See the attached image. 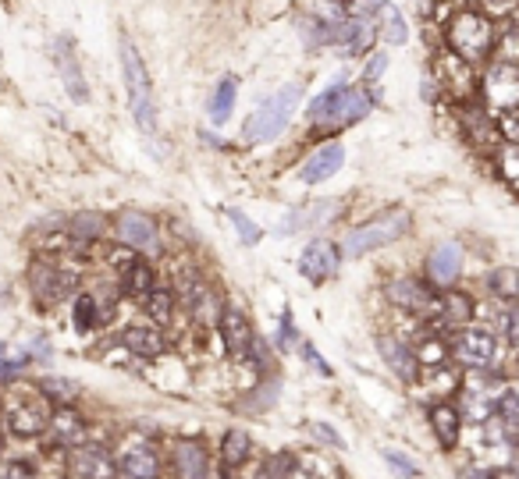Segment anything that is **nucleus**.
Masks as SVG:
<instances>
[{"label": "nucleus", "mask_w": 519, "mask_h": 479, "mask_svg": "<svg viewBox=\"0 0 519 479\" xmlns=\"http://www.w3.org/2000/svg\"><path fill=\"white\" fill-rule=\"evenodd\" d=\"M342 245L338 241H328V239H313L299 252V278L309 280V284H328V280L338 274L342 267Z\"/></svg>", "instance_id": "nucleus-17"}, {"label": "nucleus", "mask_w": 519, "mask_h": 479, "mask_svg": "<svg viewBox=\"0 0 519 479\" xmlns=\"http://www.w3.org/2000/svg\"><path fill=\"white\" fill-rule=\"evenodd\" d=\"M217 337H220V348L231 362H250V352L257 345V327L250 323V317L235 306H224L217 313Z\"/></svg>", "instance_id": "nucleus-13"}, {"label": "nucleus", "mask_w": 519, "mask_h": 479, "mask_svg": "<svg viewBox=\"0 0 519 479\" xmlns=\"http://www.w3.org/2000/svg\"><path fill=\"white\" fill-rule=\"evenodd\" d=\"M50 57H54V68H57V75L64 82L68 96L75 103H86L89 85L86 75H83V64H79V54H75V40L72 36H57V40L50 43Z\"/></svg>", "instance_id": "nucleus-18"}, {"label": "nucleus", "mask_w": 519, "mask_h": 479, "mask_svg": "<svg viewBox=\"0 0 519 479\" xmlns=\"http://www.w3.org/2000/svg\"><path fill=\"white\" fill-rule=\"evenodd\" d=\"M487 288L502 306H519V270L516 267H495L487 274Z\"/></svg>", "instance_id": "nucleus-33"}, {"label": "nucleus", "mask_w": 519, "mask_h": 479, "mask_svg": "<svg viewBox=\"0 0 519 479\" xmlns=\"http://www.w3.org/2000/svg\"><path fill=\"white\" fill-rule=\"evenodd\" d=\"M381 458L388 462L391 473H398L402 479H416V476H420V465H416L413 458H406L398 447H385V451H381Z\"/></svg>", "instance_id": "nucleus-43"}, {"label": "nucleus", "mask_w": 519, "mask_h": 479, "mask_svg": "<svg viewBox=\"0 0 519 479\" xmlns=\"http://www.w3.org/2000/svg\"><path fill=\"white\" fill-rule=\"evenodd\" d=\"M50 412L54 408L40 395H15V398H4L0 426L15 440H44L46 426H50Z\"/></svg>", "instance_id": "nucleus-6"}, {"label": "nucleus", "mask_w": 519, "mask_h": 479, "mask_svg": "<svg viewBox=\"0 0 519 479\" xmlns=\"http://www.w3.org/2000/svg\"><path fill=\"white\" fill-rule=\"evenodd\" d=\"M285 479H313V473L306 469L303 462H296V469H292V473H289V476H285Z\"/></svg>", "instance_id": "nucleus-53"}, {"label": "nucleus", "mask_w": 519, "mask_h": 479, "mask_svg": "<svg viewBox=\"0 0 519 479\" xmlns=\"http://www.w3.org/2000/svg\"><path fill=\"white\" fill-rule=\"evenodd\" d=\"M33 366V356L22 348V352H7L4 359H0V387L4 384H11V380H18V376H25V369Z\"/></svg>", "instance_id": "nucleus-42"}, {"label": "nucleus", "mask_w": 519, "mask_h": 479, "mask_svg": "<svg viewBox=\"0 0 519 479\" xmlns=\"http://www.w3.org/2000/svg\"><path fill=\"white\" fill-rule=\"evenodd\" d=\"M434 72H437V75H434L437 85H441L445 93H452L455 103H474V100H480V79H476L474 64L463 61L459 54L441 50V54L434 57Z\"/></svg>", "instance_id": "nucleus-11"}, {"label": "nucleus", "mask_w": 519, "mask_h": 479, "mask_svg": "<svg viewBox=\"0 0 519 479\" xmlns=\"http://www.w3.org/2000/svg\"><path fill=\"white\" fill-rule=\"evenodd\" d=\"M374 36H377L374 22H370V18H356V25H352V36H348V43L342 46V50H346V57H363V54L370 50Z\"/></svg>", "instance_id": "nucleus-39"}, {"label": "nucleus", "mask_w": 519, "mask_h": 479, "mask_svg": "<svg viewBox=\"0 0 519 479\" xmlns=\"http://www.w3.org/2000/svg\"><path fill=\"white\" fill-rule=\"evenodd\" d=\"M495 167H498V178L519 196V146L516 142H502V146H498Z\"/></svg>", "instance_id": "nucleus-37"}, {"label": "nucleus", "mask_w": 519, "mask_h": 479, "mask_svg": "<svg viewBox=\"0 0 519 479\" xmlns=\"http://www.w3.org/2000/svg\"><path fill=\"white\" fill-rule=\"evenodd\" d=\"M342 163H346V146L342 142H324L320 150L309 153V160H306L303 171H299V178H303L306 185H320V181L335 178L342 171Z\"/></svg>", "instance_id": "nucleus-27"}, {"label": "nucleus", "mask_w": 519, "mask_h": 479, "mask_svg": "<svg viewBox=\"0 0 519 479\" xmlns=\"http://www.w3.org/2000/svg\"><path fill=\"white\" fill-rule=\"evenodd\" d=\"M437 323L445 330H459V327H470L476 323V302L463 291V288H448L441 291V302H437Z\"/></svg>", "instance_id": "nucleus-26"}, {"label": "nucleus", "mask_w": 519, "mask_h": 479, "mask_svg": "<svg viewBox=\"0 0 519 479\" xmlns=\"http://www.w3.org/2000/svg\"><path fill=\"white\" fill-rule=\"evenodd\" d=\"M278 395H281V380L278 376H263L257 387L250 391V398L242 401V412H267V408H274L278 405Z\"/></svg>", "instance_id": "nucleus-35"}, {"label": "nucleus", "mask_w": 519, "mask_h": 479, "mask_svg": "<svg viewBox=\"0 0 519 479\" xmlns=\"http://www.w3.org/2000/svg\"><path fill=\"white\" fill-rule=\"evenodd\" d=\"M427 423H431V434L437 440L441 451H459V440H463V412L455 401H434L427 408Z\"/></svg>", "instance_id": "nucleus-22"}, {"label": "nucleus", "mask_w": 519, "mask_h": 479, "mask_svg": "<svg viewBox=\"0 0 519 479\" xmlns=\"http://www.w3.org/2000/svg\"><path fill=\"white\" fill-rule=\"evenodd\" d=\"M142 309H146L150 323H157V327L171 323L174 313H178V291H174V284H157V288L142 298Z\"/></svg>", "instance_id": "nucleus-31"}, {"label": "nucleus", "mask_w": 519, "mask_h": 479, "mask_svg": "<svg viewBox=\"0 0 519 479\" xmlns=\"http://www.w3.org/2000/svg\"><path fill=\"white\" fill-rule=\"evenodd\" d=\"M224 217H228V220H231V228L239 231V241H242V245H257V241L263 239V231H260L257 224H253V217H250L246 210H239V206H228V210H224Z\"/></svg>", "instance_id": "nucleus-40"}, {"label": "nucleus", "mask_w": 519, "mask_h": 479, "mask_svg": "<svg viewBox=\"0 0 519 479\" xmlns=\"http://www.w3.org/2000/svg\"><path fill=\"white\" fill-rule=\"evenodd\" d=\"M68 235L79 241L83 249L86 245H96V241L107 235V228H111V217H103V213H96V210H83V213H75V217H68Z\"/></svg>", "instance_id": "nucleus-30"}, {"label": "nucleus", "mask_w": 519, "mask_h": 479, "mask_svg": "<svg viewBox=\"0 0 519 479\" xmlns=\"http://www.w3.org/2000/svg\"><path fill=\"white\" fill-rule=\"evenodd\" d=\"M122 75H125V93H129V111L139 132L153 135L157 132V103H153V85L142 54L135 50V43L122 40Z\"/></svg>", "instance_id": "nucleus-3"}, {"label": "nucleus", "mask_w": 519, "mask_h": 479, "mask_svg": "<svg viewBox=\"0 0 519 479\" xmlns=\"http://www.w3.org/2000/svg\"><path fill=\"white\" fill-rule=\"evenodd\" d=\"M502 423H505V444H509V451H519V415L502 419Z\"/></svg>", "instance_id": "nucleus-52"}, {"label": "nucleus", "mask_w": 519, "mask_h": 479, "mask_svg": "<svg viewBox=\"0 0 519 479\" xmlns=\"http://www.w3.org/2000/svg\"><path fill=\"white\" fill-rule=\"evenodd\" d=\"M480 103L495 118L519 111V64H509V61L487 64L484 82H480Z\"/></svg>", "instance_id": "nucleus-8"}, {"label": "nucleus", "mask_w": 519, "mask_h": 479, "mask_svg": "<svg viewBox=\"0 0 519 479\" xmlns=\"http://www.w3.org/2000/svg\"><path fill=\"white\" fill-rule=\"evenodd\" d=\"M171 479H211L214 476V455L203 440L178 437L171 440Z\"/></svg>", "instance_id": "nucleus-15"}, {"label": "nucleus", "mask_w": 519, "mask_h": 479, "mask_svg": "<svg viewBox=\"0 0 519 479\" xmlns=\"http://www.w3.org/2000/svg\"><path fill=\"white\" fill-rule=\"evenodd\" d=\"M274 345H278L281 352H292V348H299V345H303V334H299V327H296L292 309H281V323H278V337H274Z\"/></svg>", "instance_id": "nucleus-41"}, {"label": "nucleus", "mask_w": 519, "mask_h": 479, "mask_svg": "<svg viewBox=\"0 0 519 479\" xmlns=\"http://www.w3.org/2000/svg\"><path fill=\"white\" fill-rule=\"evenodd\" d=\"M388 68V54H370V61L363 64V82H377Z\"/></svg>", "instance_id": "nucleus-48"}, {"label": "nucleus", "mask_w": 519, "mask_h": 479, "mask_svg": "<svg viewBox=\"0 0 519 479\" xmlns=\"http://www.w3.org/2000/svg\"><path fill=\"white\" fill-rule=\"evenodd\" d=\"M25 352L33 356V362H50V359H54V348L46 345V337H33V341L25 345Z\"/></svg>", "instance_id": "nucleus-50"}, {"label": "nucleus", "mask_w": 519, "mask_h": 479, "mask_svg": "<svg viewBox=\"0 0 519 479\" xmlns=\"http://www.w3.org/2000/svg\"><path fill=\"white\" fill-rule=\"evenodd\" d=\"M29 291H33V298L44 309H54V306H61V302H68V298L79 295V270L61 267L57 259L40 256L29 267Z\"/></svg>", "instance_id": "nucleus-7"}, {"label": "nucleus", "mask_w": 519, "mask_h": 479, "mask_svg": "<svg viewBox=\"0 0 519 479\" xmlns=\"http://www.w3.org/2000/svg\"><path fill=\"white\" fill-rule=\"evenodd\" d=\"M118 476L122 479H161L164 476V455L153 437H129L118 447Z\"/></svg>", "instance_id": "nucleus-10"}, {"label": "nucleus", "mask_w": 519, "mask_h": 479, "mask_svg": "<svg viewBox=\"0 0 519 479\" xmlns=\"http://www.w3.org/2000/svg\"><path fill=\"white\" fill-rule=\"evenodd\" d=\"M299 352H303V359L309 362V369H313V373H320L324 380H331V376H335L331 362H328L324 356H320V352H317V345H313V341H303V345H299Z\"/></svg>", "instance_id": "nucleus-47"}, {"label": "nucleus", "mask_w": 519, "mask_h": 479, "mask_svg": "<svg viewBox=\"0 0 519 479\" xmlns=\"http://www.w3.org/2000/svg\"><path fill=\"white\" fill-rule=\"evenodd\" d=\"M498 415H502V419L519 415V376H509V380H505L502 398H498Z\"/></svg>", "instance_id": "nucleus-44"}, {"label": "nucleus", "mask_w": 519, "mask_h": 479, "mask_svg": "<svg viewBox=\"0 0 519 479\" xmlns=\"http://www.w3.org/2000/svg\"><path fill=\"white\" fill-rule=\"evenodd\" d=\"M4 298H7V291H4V288H0V302H4Z\"/></svg>", "instance_id": "nucleus-55"}, {"label": "nucleus", "mask_w": 519, "mask_h": 479, "mask_svg": "<svg viewBox=\"0 0 519 479\" xmlns=\"http://www.w3.org/2000/svg\"><path fill=\"white\" fill-rule=\"evenodd\" d=\"M519 0H480V7L487 11V15H505V11H516Z\"/></svg>", "instance_id": "nucleus-51"}, {"label": "nucleus", "mask_w": 519, "mask_h": 479, "mask_svg": "<svg viewBox=\"0 0 519 479\" xmlns=\"http://www.w3.org/2000/svg\"><path fill=\"white\" fill-rule=\"evenodd\" d=\"M253 462V434L242 430V426H231L224 430V437L217 444V465L228 469V473H239Z\"/></svg>", "instance_id": "nucleus-25"}, {"label": "nucleus", "mask_w": 519, "mask_h": 479, "mask_svg": "<svg viewBox=\"0 0 519 479\" xmlns=\"http://www.w3.org/2000/svg\"><path fill=\"white\" fill-rule=\"evenodd\" d=\"M299 100H303V85H299V82H289V85H281L278 93H270L257 111L246 118L242 139H246L250 146H253V142H274V139L289 128V121L296 114Z\"/></svg>", "instance_id": "nucleus-1"}, {"label": "nucleus", "mask_w": 519, "mask_h": 479, "mask_svg": "<svg viewBox=\"0 0 519 479\" xmlns=\"http://www.w3.org/2000/svg\"><path fill=\"white\" fill-rule=\"evenodd\" d=\"M36 395L50 405V408H64V405H79L83 401V384L79 380H68V376H40L36 380Z\"/></svg>", "instance_id": "nucleus-28"}, {"label": "nucleus", "mask_w": 519, "mask_h": 479, "mask_svg": "<svg viewBox=\"0 0 519 479\" xmlns=\"http://www.w3.org/2000/svg\"><path fill=\"white\" fill-rule=\"evenodd\" d=\"M385 295H388V302L395 306V309H402V313H409V317H424V319L437 317V302H441V295H437V288H434L431 280L395 278V280H388Z\"/></svg>", "instance_id": "nucleus-12"}, {"label": "nucleus", "mask_w": 519, "mask_h": 479, "mask_svg": "<svg viewBox=\"0 0 519 479\" xmlns=\"http://www.w3.org/2000/svg\"><path fill=\"white\" fill-rule=\"evenodd\" d=\"M335 213H338V202L335 200H309L303 202V206H296V210H289V213L278 220L274 235L289 239V235H303L309 228H324Z\"/></svg>", "instance_id": "nucleus-19"}, {"label": "nucleus", "mask_w": 519, "mask_h": 479, "mask_svg": "<svg viewBox=\"0 0 519 479\" xmlns=\"http://www.w3.org/2000/svg\"><path fill=\"white\" fill-rule=\"evenodd\" d=\"M118 288H122V295H129V298H135V302H142V298L157 288V270H153V263H150L146 256H139L129 270L118 278Z\"/></svg>", "instance_id": "nucleus-29"}, {"label": "nucleus", "mask_w": 519, "mask_h": 479, "mask_svg": "<svg viewBox=\"0 0 519 479\" xmlns=\"http://www.w3.org/2000/svg\"><path fill=\"white\" fill-rule=\"evenodd\" d=\"M409 228H413L409 210H385L381 217H374V220L352 228L346 235V241H342V252L352 256V259H359V256H367V252L388 249V245H395L398 239H406Z\"/></svg>", "instance_id": "nucleus-5"}, {"label": "nucleus", "mask_w": 519, "mask_h": 479, "mask_svg": "<svg viewBox=\"0 0 519 479\" xmlns=\"http://www.w3.org/2000/svg\"><path fill=\"white\" fill-rule=\"evenodd\" d=\"M377 18H381V36L388 43H406L409 40V29H406V18H402V11L391 4V0H381L377 4V11H374Z\"/></svg>", "instance_id": "nucleus-36"}, {"label": "nucleus", "mask_w": 519, "mask_h": 479, "mask_svg": "<svg viewBox=\"0 0 519 479\" xmlns=\"http://www.w3.org/2000/svg\"><path fill=\"white\" fill-rule=\"evenodd\" d=\"M370 107H374V100H370V93H367V89L346 85V89L338 93V100L331 103V111H328L324 124H328V128H348V124H356V121L367 118V114H370Z\"/></svg>", "instance_id": "nucleus-24"}, {"label": "nucleus", "mask_w": 519, "mask_h": 479, "mask_svg": "<svg viewBox=\"0 0 519 479\" xmlns=\"http://www.w3.org/2000/svg\"><path fill=\"white\" fill-rule=\"evenodd\" d=\"M452 345V362L470 373V369H502V334L495 327H484V323H470V327H459L452 330L448 337Z\"/></svg>", "instance_id": "nucleus-2"}, {"label": "nucleus", "mask_w": 519, "mask_h": 479, "mask_svg": "<svg viewBox=\"0 0 519 479\" xmlns=\"http://www.w3.org/2000/svg\"><path fill=\"white\" fill-rule=\"evenodd\" d=\"M445 40H448V50L459 54L463 61H487L495 54V43H498V29L495 22L484 15V11H459L448 29H445Z\"/></svg>", "instance_id": "nucleus-4"}, {"label": "nucleus", "mask_w": 519, "mask_h": 479, "mask_svg": "<svg viewBox=\"0 0 519 479\" xmlns=\"http://www.w3.org/2000/svg\"><path fill=\"white\" fill-rule=\"evenodd\" d=\"M342 89H346V75L331 79V85H328L324 93H317V96L309 100V107H306V121H309V124H324L328 111H331V103L338 100V93H342Z\"/></svg>", "instance_id": "nucleus-38"}, {"label": "nucleus", "mask_w": 519, "mask_h": 479, "mask_svg": "<svg viewBox=\"0 0 519 479\" xmlns=\"http://www.w3.org/2000/svg\"><path fill=\"white\" fill-rule=\"evenodd\" d=\"M64 476L68 479H122L118 476V455L100 444L86 440L72 451H64Z\"/></svg>", "instance_id": "nucleus-9"}, {"label": "nucleus", "mask_w": 519, "mask_h": 479, "mask_svg": "<svg viewBox=\"0 0 519 479\" xmlns=\"http://www.w3.org/2000/svg\"><path fill=\"white\" fill-rule=\"evenodd\" d=\"M459 274H463V245L459 241L434 245L431 256H427V280L437 291H448V288H455Z\"/></svg>", "instance_id": "nucleus-23"}, {"label": "nucleus", "mask_w": 519, "mask_h": 479, "mask_svg": "<svg viewBox=\"0 0 519 479\" xmlns=\"http://www.w3.org/2000/svg\"><path fill=\"white\" fill-rule=\"evenodd\" d=\"M122 348L135 356V359H161L164 352H168V334H164V327H157V323H132L122 330Z\"/></svg>", "instance_id": "nucleus-21"}, {"label": "nucleus", "mask_w": 519, "mask_h": 479, "mask_svg": "<svg viewBox=\"0 0 519 479\" xmlns=\"http://www.w3.org/2000/svg\"><path fill=\"white\" fill-rule=\"evenodd\" d=\"M377 352L388 366L391 373L402 380V384H420V362H416V352L409 341H402L398 334H377Z\"/></svg>", "instance_id": "nucleus-20"}, {"label": "nucleus", "mask_w": 519, "mask_h": 479, "mask_svg": "<svg viewBox=\"0 0 519 479\" xmlns=\"http://www.w3.org/2000/svg\"><path fill=\"white\" fill-rule=\"evenodd\" d=\"M4 451H7V434H4V426H0V465L7 462V455H4Z\"/></svg>", "instance_id": "nucleus-54"}, {"label": "nucleus", "mask_w": 519, "mask_h": 479, "mask_svg": "<svg viewBox=\"0 0 519 479\" xmlns=\"http://www.w3.org/2000/svg\"><path fill=\"white\" fill-rule=\"evenodd\" d=\"M114 235L122 245H129L135 249L139 256H161V249H164V239H161V224L150 217V213H139V210H125V213H118V220H114Z\"/></svg>", "instance_id": "nucleus-14"}, {"label": "nucleus", "mask_w": 519, "mask_h": 479, "mask_svg": "<svg viewBox=\"0 0 519 479\" xmlns=\"http://www.w3.org/2000/svg\"><path fill=\"white\" fill-rule=\"evenodd\" d=\"M306 430L320 440V444H328V447H335V451H346V440H342V434H338V430H331L328 423L313 419V423H306Z\"/></svg>", "instance_id": "nucleus-46"}, {"label": "nucleus", "mask_w": 519, "mask_h": 479, "mask_svg": "<svg viewBox=\"0 0 519 479\" xmlns=\"http://www.w3.org/2000/svg\"><path fill=\"white\" fill-rule=\"evenodd\" d=\"M235 100H239V79L235 75H224V79L217 82L214 96H211V103H207V118L211 124H224V121L235 114Z\"/></svg>", "instance_id": "nucleus-32"}, {"label": "nucleus", "mask_w": 519, "mask_h": 479, "mask_svg": "<svg viewBox=\"0 0 519 479\" xmlns=\"http://www.w3.org/2000/svg\"><path fill=\"white\" fill-rule=\"evenodd\" d=\"M498 334H502V341L513 348L519 356V306L513 309H505V317H502V327H498Z\"/></svg>", "instance_id": "nucleus-45"}, {"label": "nucleus", "mask_w": 519, "mask_h": 479, "mask_svg": "<svg viewBox=\"0 0 519 479\" xmlns=\"http://www.w3.org/2000/svg\"><path fill=\"white\" fill-rule=\"evenodd\" d=\"M100 313H103V306L96 302L93 291H79V295L72 298V327H75L79 334H89L93 327H100Z\"/></svg>", "instance_id": "nucleus-34"}, {"label": "nucleus", "mask_w": 519, "mask_h": 479, "mask_svg": "<svg viewBox=\"0 0 519 479\" xmlns=\"http://www.w3.org/2000/svg\"><path fill=\"white\" fill-rule=\"evenodd\" d=\"M33 476H36V473H33L29 462H18V458H15V462H4V465H0V479H33Z\"/></svg>", "instance_id": "nucleus-49"}, {"label": "nucleus", "mask_w": 519, "mask_h": 479, "mask_svg": "<svg viewBox=\"0 0 519 479\" xmlns=\"http://www.w3.org/2000/svg\"><path fill=\"white\" fill-rule=\"evenodd\" d=\"M0 408H4V395H0Z\"/></svg>", "instance_id": "nucleus-56"}, {"label": "nucleus", "mask_w": 519, "mask_h": 479, "mask_svg": "<svg viewBox=\"0 0 519 479\" xmlns=\"http://www.w3.org/2000/svg\"><path fill=\"white\" fill-rule=\"evenodd\" d=\"M46 451H72L89 440V419L79 405H64L50 412V426H46Z\"/></svg>", "instance_id": "nucleus-16"}]
</instances>
